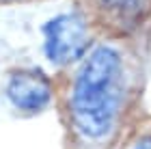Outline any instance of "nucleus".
<instances>
[{"mask_svg": "<svg viewBox=\"0 0 151 149\" xmlns=\"http://www.w3.org/2000/svg\"><path fill=\"white\" fill-rule=\"evenodd\" d=\"M88 45V28L78 13L56 15L43 26V52L56 65L80 58Z\"/></svg>", "mask_w": 151, "mask_h": 149, "instance_id": "nucleus-2", "label": "nucleus"}, {"mask_svg": "<svg viewBox=\"0 0 151 149\" xmlns=\"http://www.w3.org/2000/svg\"><path fill=\"white\" fill-rule=\"evenodd\" d=\"M104 4H108L114 11H134L142 0H101Z\"/></svg>", "mask_w": 151, "mask_h": 149, "instance_id": "nucleus-4", "label": "nucleus"}, {"mask_svg": "<svg viewBox=\"0 0 151 149\" xmlns=\"http://www.w3.org/2000/svg\"><path fill=\"white\" fill-rule=\"evenodd\" d=\"M123 97V63L114 48L101 45L82 65L71 91V114L84 136L101 138L112 127Z\"/></svg>", "mask_w": 151, "mask_h": 149, "instance_id": "nucleus-1", "label": "nucleus"}, {"mask_svg": "<svg viewBox=\"0 0 151 149\" xmlns=\"http://www.w3.org/2000/svg\"><path fill=\"white\" fill-rule=\"evenodd\" d=\"M132 149H151V138H142V140H138Z\"/></svg>", "mask_w": 151, "mask_h": 149, "instance_id": "nucleus-5", "label": "nucleus"}, {"mask_svg": "<svg viewBox=\"0 0 151 149\" xmlns=\"http://www.w3.org/2000/svg\"><path fill=\"white\" fill-rule=\"evenodd\" d=\"M6 95L11 104L24 112L43 110L52 97V89L47 78L37 69H19L11 73L6 82Z\"/></svg>", "mask_w": 151, "mask_h": 149, "instance_id": "nucleus-3", "label": "nucleus"}]
</instances>
